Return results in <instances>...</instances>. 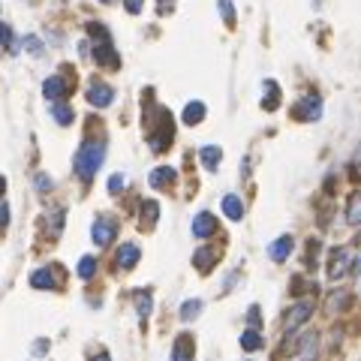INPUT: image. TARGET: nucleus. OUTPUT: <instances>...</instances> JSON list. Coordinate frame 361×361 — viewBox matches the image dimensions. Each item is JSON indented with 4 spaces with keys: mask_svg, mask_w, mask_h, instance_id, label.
Instances as JSON below:
<instances>
[{
    "mask_svg": "<svg viewBox=\"0 0 361 361\" xmlns=\"http://www.w3.org/2000/svg\"><path fill=\"white\" fill-rule=\"evenodd\" d=\"M265 93H268V97L262 100V106L268 109V111H274L280 106V88H277V82H265Z\"/></svg>",
    "mask_w": 361,
    "mask_h": 361,
    "instance_id": "b1692460",
    "label": "nucleus"
},
{
    "mask_svg": "<svg viewBox=\"0 0 361 361\" xmlns=\"http://www.w3.org/2000/svg\"><path fill=\"white\" fill-rule=\"evenodd\" d=\"M88 102L91 106H97V109H106L115 102V88L106 82H93L91 88H88Z\"/></svg>",
    "mask_w": 361,
    "mask_h": 361,
    "instance_id": "0eeeda50",
    "label": "nucleus"
},
{
    "mask_svg": "<svg viewBox=\"0 0 361 361\" xmlns=\"http://www.w3.org/2000/svg\"><path fill=\"white\" fill-rule=\"evenodd\" d=\"M247 322H250V328H259V322H262V316H259V307H250V313H247Z\"/></svg>",
    "mask_w": 361,
    "mask_h": 361,
    "instance_id": "2f4dec72",
    "label": "nucleus"
},
{
    "mask_svg": "<svg viewBox=\"0 0 361 361\" xmlns=\"http://www.w3.org/2000/svg\"><path fill=\"white\" fill-rule=\"evenodd\" d=\"M352 271H355V274H361V253L355 256V262H352Z\"/></svg>",
    "mask_w": 361,
    "mask_h": 361,
    "instance_id": "58836bf2",
    "label": "nucleus"
},
{
    "mask_svg": "<svg viewBox=\"0 0 361 361\" xmlns=\"http://www.w3.org/2000/svg\"><path fill=\"white\" fill-rule=\"evenodd\" d=\"M313 316V301H295V304L289 307V313H286V322H283V328H286V334H292L295 328H301L307 320Z\"/></svg>",
    "mask_w": 361,
    "mask_h": 361,
    "instance_id": "20e7f679",
    "label": "nucleus"
},
{
    "mask_svg": "<svg viewBox=\"0 0 361 361\" xmlns=\"http://www.w3.org/2000/svg\"><path fill=\"white\" fill-rule=\"evenodd\" d=\"M124 6H127V12L139 15V12H142V6H145V0H124Z\"/></svg>",
    "mask_w": 361,
    "mask_h": 361,
    "instance_id": "473e14b6",
    "label": "nucleus"
},
{
    "mask_svg": "<svg viewBox=\"0 0 361 361\" xmlns=\"http://www.w3.org/2000/svg\"><path fill=\"white\" fill-rule=\"evenodd\" d=\"M346 220L352 226H361V193H352V199L346 205Z\"/></svg>",
    "mask_w": 361,
    "mask_h": 361,
    "instance_id": "393cba45",
    "label": "nucleus"
},
{
    "mask_svg": "<svg viewBox=\"0 0 361 361\" xmlns=\"http://www.w3.org/2000/svg\"><path fill=\"white\" fill-rule=\"evenodd\" d=\"M88 30H91V37H97V39H100V42H97V48H93V60H97L100 66L118 70V66H120V57H118L115 46H111V39H109L106 28H102V24H91Z\"/></svg>",
    "mask_w": 361,
    "mask_h": 361,
    "instance_id": "f03ea898",
    "label": "nucleus"
},
{
    "mask_svg": "<svg viewBox=\"0 0 361 361\" xmlns=\"http://www.w3.org/2000/svg\"><path fill=\"white\" fill-rule=\"evenodd\" d=\"M214 262H217V253L211 250V247H202V250H196L193 253V265L199 268L202 274H208L214 268Z\"/></svg>",
    "mask_w": 361,
    "mask_h": 361,
    "instance_id": "dca6fc26",
    "label": "nucleus"
},
{
    "mask_svg": "<svg viewBox=\"0 0 361 361\" xmlns=\"http://www.w3.org/2000/svg\"><path fill=\"white\" fill-rule=\"evenodd\" d=\"M349 250H343V247H340V250H334L331 253V262H328V280H334V283H337V280H343V277H346V274H349Z\"/></svg>",
    "mask_w": 361,
    "mask_h": 361,
    "instance_id": "6e6552de",
    "label": "nucleus"
},
{
    "mask_svg": "<svg viewBox=\"0 0 361 361\" xmlns=\"http://www.w3.org/2000/svg\"><path fill=\"white\" fill-rule=\"evenodd\" d=\"M37 187H39L42 193L51 190V178H46V175H37Z\"/></svg>",
    "mask_w": 361,
    "mask_h": 361,
    "instance_id": "f704fd0d",
    "label": "nucleus"
},
{
    "mask_svg": "<svg viewBox=\"0 0 361 361\" xmlns=\"http://www.w3.org/2000/svg\"><path fill=\"white\" fill-rule=\"evenodd\" d=\"M199 160H202V166L208 172H217L220 160H223V151L217 148V145H205V148L199 151Z\"/></svg>",
    "mask_w": 361,
    "mask_h": 361,
    "instance_id": "2eb2a0df",
    "label": "nucleus"
},
{
    "mask_svg": "<svg viewBox=\"0 0 361 361\" xmlns=\"http://www.w3.org/2000/svg\"><path fill=\"white\" fill-rule=\"evenodd\" d=\"M93 361H109V355H106V352H102V355H97V358H93Z\"/></svg>",
    "mask_w": 361,
    "mask_h": 361,
    "instance_id": "a19ab883",
    "label": "nucleus"
},
{
    "mask_svg": "<svg viewBox=\"0 0 361 361\" xmlns=\"http://www.w3.org/2000/svg\"><path fill=\"white\" fill-rule=\"evenodd\" d=\"M102 3H115V0H102Z\"/></svg>",
    "mask_w": 361,
    "mask_h": 361,
    "instance_id": "37998d69",
    "label": "nucleus"
},
{
    "mask_svg": "<svg viewBox=\"0 0 361 361\" xmlns=\"http://www.w3.org/2000/svg\"><path fill=\"white\" fill-rule=\"evenodd\" d=\"M301 361H316V358H301Z\"/></svg>",
    "mask_w": 361,
    "mask_h": 361,
    "instance_id": "c03bdc74",
    "label": "nucleus"
},
{
    "mask_svg": "<svg viewBox=\"0 0 361 361\" xmlns=\"http://www.w3.org/2000/svg\"><path fill=\"white\" fill-rule=\"evenodd\" d=\"M199 313H202V301H199V298L184 301V304H180V320H184V322L196 320V316H199Z\"/></svg>",
    "mask_w": 361,
    "mask_h": 361,
    "instance_id": "a878e982",
    "label": "nucleus"
},
{
    "mask_svg": "<svg viewBox=\"0 0 361 361\" xmlns=\"http://www.w3.org/2000/svg\"><path fill=\"white\" fill-rule=\"evenodd\" d=\"M352 169H355V178H361V148L355 154V160H352Z\"/></svg>",
    "mask_w": 361,
    "mask_h": 361,
    "instance_id": "4c0bfd02",
    "label": "nucleus"
},
{
    "mask_svg": "<svg viewBox=\"0 0 361 361\" xmlns=\"http://www.w3.org/2000/svg\"><path fill=\"white\" fill-rule=\"evenodd\" d=\"M157 217H160V205L154 199L142 202V229H154L157 226Z\"/></svg>",
    "mask_w": 361,
    "mask_h": 361,
    "instance_id": "4be33fe9",
    "label": "nucleus"
},
{
    "mask_svg": "<svg viewBox=\"0 0 361 361\" xmlns=\"http://www.w3.org/2000/svg\"><path fill=\"white\" fill-rule=\"evenodd\" d=\"M30 286H33V289H42V292H46V289H55V271H51V268L33 271V274H30Z\"/></svg>",
    "mask_w": 361,
    "mask_h": 361,
    "instance_id": "a211bd4d",
    "label": "nucleus"
},
{
    "mask_svg": "<svg viewBox=\"0 0 361 361\" xmlns=\"http://www.w3.org/2000/svg\"><path fill=\"white\" fill-rule=\"evenodd\" d=\"M292 250H295V238H292V235H280V238L268 247V256H271L274 262H286Z\"/></svg>",
    "mask_w": 361,
    "mask_h": 361,
    "instance_id": "4468645a",
    "label": "nucleus"
},
{
    "mask_svg": "<svg viewBox=\"0 0 361 361\" xmlns=\"http://www.w3.org/2000/svg\"><path fill=\"white\" fill-rule=\"evenodd\" d=\"M214 232H217V217H214L211 211H202L193 217V235L196 238H211Z\"/></svg>",
    "mask_w": 361,
    "mask_h": 361,
    "instance_id": "f8f14e48",
    "label": "nucleus"
},
{
    "mask_svg": "<svg viewBox=\"0 0 361 361\" xmlns=\"http://www.w3.org/2000/svg\"><path fill=\"white\" fill-rule=\"evenodd\" d=\"M3 42H10V24L0 21V46H3Z\"/></svg>",
    "mask_w": 361,
    "mask_h": 361,
    "instance_id": "c9c22d12",
    "label": "nucleus"
},
{
    "mask_svg": "<svg viewBox=\"0 0 361 361\" xmlns=\"http://www.w3.org/2000/svg\"><path fill=\"white\" fill-rule=\"evenodd\" d=\"M220 12H223V19H226V24L232 28V24H235V10H232V0H220Z\"/></svg>",
    "mask_w": 361,
    "mask_h": 361,
    "instance_id": "c756f323",
    "label": "nucleus"
},
{
    "mask_svg": "<svg viewBox=\"0 0 361 361\" xmlns=\"http://www.w3.org/2000/svg\"><path fill=\"white\" fill-rule=\"evenodd\" d=\"M223 214H226L229 220H235V223H238L241 217H244V202H241L238 196H232V193H229V196H223Z\"/></svg>",
    "mask_w": 361,
    "mask_h": 361,
    "instance_id": "f3484780",
    "label": "nucleus"
},
{
    "mask_svg": "<svg viewBox=\"0 0 361 361\" xmlns=\"http://www.w3.org/2000/svg\"><path fill=\"white\" fill-rule=\"evenodd\" d=\"M24 46H28V51H33V55H42V42L37 37H28L24 39Z\"/></svg>",
    "mask_w": 361,
    "mask_h": 361,
    "instance_id": "72a5a7b5",
    "label": "nucleus"
},
{
    "mask_svg": "<svg viewBox=\"0 0 361 361\" xmlns=\"http://www.w3.org/2000/svg\"><path fill=\"white\" fill-rule=\"evenodd\" d=\"M193 355H196L193 337H190V334H178V337H175V346H172L169 361H193Z\"/></svg>",
    "mask_w": 361,
    "mask_h": 361,
    "instance_id": "9d476101",
    "label": "nucleus"
},
{
    "mask_svg": "<svg viewBox=\"0 0 361 361\" xmlns=\"http://www.w3.org/2000/svg\"><path fill=\"white\" fill-rule=\"evenodd\" d=\"M3 193H6V178L0 175V196H3Z\"/></svg>",
    "mask_w": 361,
    "mask_h": 361,
    "instance_id": "ea45409f",
    "label": "nucleus"
},
{
    "mask_svg": "<svg viewBox=\"0 0 361 361\" xmlns=\"http://www.w3.org/2000/svg\"><path fill=\"white\" fill-rule=\"evenodd\" d=\"M175 178H178V172L172 169V166H157L148 175V184L154 187V190H166V187L175 184Z\"/></svg>",
    "mask_w": 361,
    "mask_h": 361,
    "instance_id": "ddd939ff",
    "label": "nucleus"
},
{
    "mask_svg": "<svg viewBox=\"0 0 361 361\" xmlns=\"http://www.w3.org/2000/svg\"><path fill=\"white\" fill-rule=\"evenodd\" d=\"M355 241H358V247H361V232H358V238H355Z\"/></svg>",
    "mask_w": 361,
    "mask_h": 361,
    "instance_id": "79ce46f5",
    "label": "nucleus"
},
{
    "mask_svg": "<svg viewBox=\"0 0 361 361\" xmlns=\"http://www.w3.org/2000/svg\"><path fill=\"white\" fill-rule=\"evenodd\" d=\"M346 304H349V295H346V292H343V289L334 292V295L328 298V313H340Z\"/></svg>",
    "mask_w": 361,
    "mask_h": 361,
    "instance_id": "c85d7f7f",
    "label": "nucleus"
},
{
    "mask_svg": "<svg viewBox=\"0 0 361 361\" xmlns=\"http://www.w3.org/2000/svg\"><path fill=\"white\" fill-rule=\"evenodd\" d=\"M102 160H106V142L88 139L79 148V154H75V175H79L82 180H91L100 172Z\"/></svg>",
    "mask_w": 361,
    "mask_h": 361,
    "instance_id": "f257e3e1",
    "label": "nucleus"
},
{
    "mask_svg": "<svg viewBox=\"0 0 361 361\" xmlns=\"http://www.w3.org/2000/svg\"><path fill=\"white\" fill-rule=\"evenodd\" d=\"M298 352H301V358H316V334H304L298 340Z\"/></svg>",
    "mask_w": 361,
    "mask_h": 361,
    "instance_id": "bb28decb",
    "label": "nucleus"
},
{
    "mask_svg": "<svg viewBox=\"0 0 361 361\" xmlns=\"http://www.w3.org/2000/svg\"><path fill=\"white\" fill-rule=\"evenodd\" d=\"M133 301H136V311H139L142 320H148L151 311H154V298H151V292H148V289H136Z\"/></svg>",
    "mask_w": 361,
    "mask_h": 361,
    "instance_id": "aec40b11",
    "label": "nucleus"
},
{
    "mask_svg": "<svg viewBox=\"0 0 361 361\" xmlns=\"http://www.w3.org/2000/svg\"><path fill=\"white\" fill-rule=\"evenodd\" d=\"M10 223V208L6 205H0V226H6Z\"/></svg>",
    "mask_w": 361,
    "mask_h": 361,
    "instance_id": "e433bc0d",
    "label": "nucleus"
},
{
    "mask_svg": "<svg viewBox=\"0 0 361 361\" xmlns=\"http://www.w3.org/2000/svg\"><path fill=\"white\" fill-rule=\"evenodd\" d=\"M91 235H93V244L109 247L111 241H115V235H118L115 217H97V220H93V226H91Z\"/></svg>",
    "mask_w": 361,
    "mask_h": 361,
    "instance_id": "423d86ee",
    "label": "nucleus"
},
{
    "mask_svg": "<svg viewBox=\"0 0 361 361\" xmlns=\"http://www.w3.org/2000/svg\"><path fill=\"white\" fill-rule=\"evenodd\" d=\"M51 118H55V120H57L60 127H70L75 115H73V109L66 106L64 100H60V102H51Z\"/></svg>",
    "mask_w": 361,
    "mask_h": 361,
    "instance_id": "5701e85b",
    "label": "nucleus"
},
{
    "mask_svg": "<svg viewBox=\"0 0 361 361\" xmlns=\"http://www.w3.org/2000/svg\"><path fill=\"white\" fill-rule=\"evenodd\" d=\"M93 274H97V259H93V256H82V262H79V277H82V280H91Z\"/></svg>",
    "mask_w": 361,
    "mask_h": 361,
    "instance_id": "cd10ccee",
    "label": "nucleus"
},
{
    "mask_svg": "<svg viewBox=\"0 0 361 361\" xmlns=\"http://www.w3.org/2000/svg\"><path fill=\"white\" fill-rule=\"evenodd\" d=\"M322 115V100L311 93V97H301L295 106H292V118L295 120H320Z\"/></svg>",
    "mask_w": 361,
    "mask_h": 361,
    "instance_id": "39448f33",
    "label": "nucleus"
},
{
    "mask_svg": "<svg viewBox=\"0 0 361 361\" xmlns=\"http://www.w3.org/2000/svg\"><path fill=\"white\" fill-rule=\"evenodd\" d=\"M157 127L151 130V136H148V142H151V148L157 151V154H163L169 148V142L175 139V124H172V115L166 109H157Z\"/></svg>",
    "mask_w": 361,
    "mask_h": 361,
    "instance_id": "7ed1b4c3",
    "label": "nucleus"
},
{
    "mask_svg": "<svg viewBox=\"0 0 361 361\" xmlns=\"http://www.w3.org/2000/svg\"><path fill=\"white\" fill-rule=\"evenodd\" d=\"M202 120H205V102H199V100L187 102V109H184V124H187V127H196V124H202Z\"/></svg>",
    "mask_w": 361,
    "mask_h": 361,
    "instance_id": "6ab92c4d",
    "label": "nucleus"
},
{
    "mask_svg": "<svg viewBox=\"0 0 361 361\" xmlns=\"http://www.w3.org/2000/svg\"><path fill=\"white\" fill-rule=\"evenodd\" d=\"M262 346H265V337L259 334V328H247L244 334H241V349L256 352V349H262Z\"/></svg>",
    "mask_w": 361,
    "mask_h": 361,
    "instance_id": "412c9836",
    "label": "nucleus"
},
{
    "mask_svg": "<svg viewBox=\"0 0 361 361\" xmlns=\"http://www.w3.org/2000/svg\"><path fill=\"white\" fill-rule=\"evenodd\" d=\"M142 259V250H139V244H133V241H127V244H120V250L115 256V262H118V268H124V271H130L136 268Z\"/></svg>",
    "mask_w": 361,
    "mask_h": 361,
    "instance_id": "1a4fd4ad",
    "label": "nucleus"
},
{
    "mask_svg": "<svg viewBox=\"0 0 361 361\" xmlns=\"http://www.w3.org/2000/svg\"><path fill=\"white\" fill-rule=\"evenodd\" d=\"M42 93H46V100L60 102L70 93V82H66L64 75H51V79H46V84H42Z\"/></svg>",
    "mask_w": 361,
    "mask_h": 361,
    "instance_id": "9b49d317",
    "label": "nucleus"
},
{
    "mask_svg": "<svg viewBox=\"0 0 361 361\" xmlns=\"http://www.w3.org/2000/svg\"><path fill=\"white\" fill-rule=\"evenodd\" d=\"M124 187H127V178H124V175H111V178H109V193L118 196L120 190H124Z\"/></svg>",
    "mask_w": 361,
    "mask_h": 361,
    "instance_id": "7c9ffc66",
    "label": "nucleus"
}]
</instances>
